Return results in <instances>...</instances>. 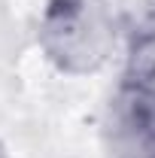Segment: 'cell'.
Masks as SVG:
<instances>
[{
	"instance_id": "cell-2",
	"label": "cell",
	"mask_w": 155,
	"mask_h": 158,
	"mask_svg": "<svg viewBox=\"0 0 155 158\" xmlns=\"http://www.w3.org/2000/svg\"><path fill=\"white\" fill-rule=\"evenodd\" d=\"M110 158H155V85L122 76L107 116Z\"/></svg>"
},
{
	"instance_id": "cell-1",
	"label": "cell",
	"mask_w": 155,
	"mask_h": 158,
	"mask_svg": "<svg viewBox=\"0 0 155 158\" xmlns=\"http://www.w3.org/2000/svg\"><path fill=\"white\" fill-rule=\"evenodd\" d=\"M37 40L58 73L91 76L116 52L119 21L110 0H46Z\"/></svg>"
},
{
	"instance_id": "cell-3",
	"label": "cell",
	"mask_w": 155,
	"mask_h": 158,
	"mask_svg": "<svg viewBox=\"0 0 155 158\" xmlns=\"http://www.w3.org/2000/svg\"><path fill=\"white\" fill-rule=\"evenodd\" d=\"M0 158H9V152H6V146H3V140H0Z\"/></svg>"
}]
</instances>
